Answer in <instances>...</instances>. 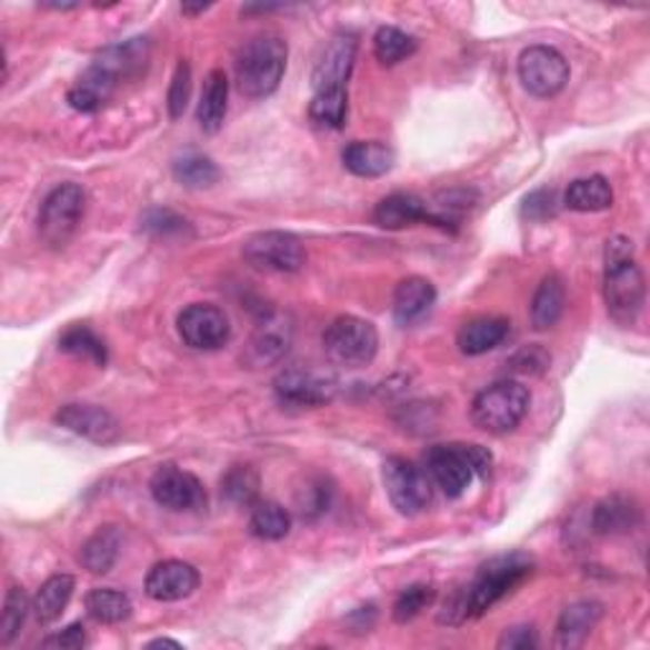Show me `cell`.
I'll return each instance as SVG.
<instances>
[{"label":"cell","instance_id":"obj_1","mask_svg":"<svg viewBox=\"0 0 650 650\" xmlns=\"http://www.w3.org/2000/svg\"><path fill=\"white\" fill-rule=\"evenodd\" d=\"M150 61V43L148 39H130L118 47L104 49L97 53V59L87 67L77 84L69 89L67 102L77 112H97L110 100L114 89L128 79L140 77Z\"/></svg>","mask_w":650,"mask_h":650},{"label":"cell","instance_id":"obj_2","mask_svg":"<svg viewBox=\"0 0 650 650\" xmlns=\"http://www.w3.org/2000/svg\"><path fill=\"white\" fill-rule=\"evenodd\" d=\"M531 572H533L531 557L521 554V551L491 559V562H486L478 569L473 582H470L466 590H460L456 598L444 604L440 622L460 626V622L466 620L486 616L498 600H503L506 594L513 592L523 580H529Z\"/></svg>","mask_w":650,"mask_h":650},{"label":"cell","instance_id":"obj_3","mask_svg":"<svg viewBox=\"0 0 650 650\" xmlns=\"http://www.w3.org/2000/svg\"><path fill=\"white\" fill-rule=\"evenodd\" d=\"M602 292L610 318L620 326H633L646 302V278L628 237H612L604 247Z\"/></svg>","mask_w":650,"mask_h":650},{"label":"cell","instance_id":"obj_4","mask_svg":"<svg viewBox=\"0 0 650 650\" xmlns=\"http://www.w3.org/2000/svg\"><path fill=\"white\" fill-rule=\"evenodd\" d=\"M491 468L493 456L483 444H434L424 456L427 476L448 498H460L476 476H491Z\"/></svg>","mask_w":650,"mask_h":650},{"label":"cell","instance_id":"obj_5","mask_svg":"<svg viewBox=\"0 0 650 650\" xmlns=\"http://www.w3.org/2000/svg\"><path fill=\"white\" fill-rule=\"evenodd\" d=\"M288 69V43L274 33L254 36L237 57V87L249 100H264L280 87Z\"/></svg>","mask_w":650,"mask_h":650},{"label":"cell","instance_id":"obj_6","mask_svg":"<svg viewBox=\"0 0 650 650\" xmlns=\"http://www.w3.org/2000/svg\"><path fill=\"white\" fill-rule=\"evenodd\" d=\"M531 394L521 381L503 379L480 391L473 402V422L488 434H509L523 422L529 412Z\"/></svg>","mask_w":650,"mask_h":650},{"label":"cell","instance_id":"obj_7","mask_svg":"<svg viewBox=\"0 0 650 650\" xmlns=\"http://www.w3.org/2000/svg\"><path fill=\"white\" fill-rule=\"evenodd\" d=\"M323 349L328 359L346 369H363L377 359L379 333L371 320L359 316L336 318L323 333Z\"/></svg>","mask_w":650,"mask_h":650},{"label":"cell","instance_id":"obj_8","mask_svg":"<svg viewBox=\"0 0 650 650\" xmlns=\"http://www.w3.org/2000/svg\"><path fill=\"white\" fill-rule=\"evenodd\" d=\"M87 193L77 183H61L41 203L39 234L53 249L69 244L84 219Z\"/></svg>","mask_w":650,"mask_h":650},{"label":"cell","instance_id":"obj_9","mask_svg":"<svg viewBox=\"0 0 650 650\" xmlns=\"http://www.w3.org/2000/svg\"><path fill=\"white\" fill-rule=\"evenodd\" d=\"M384 486L394 509L402 516H420L432 503V480L427 470L407 458L384 462Z\"/></svg>","mask_w":650,"mask_h":650},{"label":"cell","instance_id":"obj_10","mask_svg":"<svg viewBox=\"0 0 650 650\" xmlns=\"http://www.w3.org/2000/svg\"><path fill=\"white\" fill-rule=\"evenodd\" d=\"M242 254L264 272H298L306 264V247L290 231H260L247 239Z\"/></svg>","mask_w":650,"mask_h":650},{"label":"cell","instance_id":"obj_11","mask_svg":"<svg viewBox=\"0 0 650 650\" xmlns=\"http://www.w3.org/2000/svg\"><path fill=\"white\" fill-rule=\"evenodd\" d=\"M519 79L529 94L549 100L567 87L569 64L557 49L529 47L519 57Z\"/></svg>","mask_w":650,"mask_h":650},{"label":"cell","instance_id":"obj_12","mask_svg":"<svg viewBox=\"0 0 650 650\" xmlns=\"http://www.w3.org/2000/svg\"><path fill=\"white\" fill-rule=\"evenodd\" d=\"M338 391V379L323 369H284L274 379V394L284 407H323Z\"/></svg>","mask_w":650,"mask_h":650},{"label":"cell","instance_id":"obj_13","mask_svg":"<svg viewBox=\"0 0 650 650\" xmlns=\"http://www.w3.org/2000/svg\"><path fill=\"white\" fill-rule=\"evenodd\" d=\"M178 333L196 351H217L229 341L231 326L221 308L211 302H193L178 316Z\"/></svg>","mask_w":650,"mask_h":650},{"label":"cell","instance_id":"obj_14","mask_svg":"<svg viewBox=\"0 0 650 650\" xmlns=\"http://www.w3.org/2000/svg\"><path fill=\"white\" fill-rule=\"evenodd\" d=\"M150 493H153L158 506L178 513L199 511L207 506V491H203L201 480L189 470L171 466V462L160 466L150 478Z\"/></svg>","mask_w":650,"mask_h":650},{"label":"cell","instance_id":"obj_15","mask_svg":"<svg viewBox=\"0 0 650 650\" xmlns=\"http://www.w3.org/2000/svg\"><path fill=\"white\" fill-rule=\"evenodd\" d=\"M356 51H359V41L353 33H336L331 41L326 43L323 53L316 61L313 69V89L316 92H331V89H346Z\"/></svg>","mask_w":650,"mask_h":650},{"label":"cell","instance_id":"obj_16","mask_svg":"<svg viewBox=\"0 0 650 650\" xmlns=\"http://www.w3.org/2000/svg\"><path fill=\"white\" fill-rule=\"evenodd\" d=\"M53 420L64 430L97 444H110L120 438V422L97 404H67L59 409Z\"/></svg>","mask_w":650,"mask_h":650},{"label":"cell","instance_id":"obj_17","mask_svg":"<svg viewBox=\"0 0 650 650\" xmlns=\"http://www.w3.org/2000/svg\"><path fill=\"white\" fill-rule=\"evenodd\" d=\"M199 587V572L189 562L168 559L150 569L146 577V592L156 602H178L191 598Z\"/></svg>","mask_w":650,"mask_h":650},{"label":"cell","instance_id":"obj_18","mask_svg":"<svg viewBox=\"0 0 650 650\" xmlns=\"http://www.w3.org/2000/svg\"><path fill=\"white\" fill-rule=\"evenodd\" d=\"M373 224L389 231L430 224V207L414 193H391L373 209Z\"/></svg>","mask_w":650,"mask_h":650},{"label":"cell","instance_id":"obj_19","mask_svg":"<svg viewBox=\"0 0 650 650\" xmlns=\"http://www.w3.org/2000/svg\"><path fill=\"white\" fill-rule=\"evenodd\" d=\"M434 300H438V290L434 284L424 278H407L397 284L394 290V320L399 326H414L430 313Z\"/></svg>","mask_w":650,"mask_h":650},{"label":"cell","instance_id":"obj_20","mask_svg":"<svg viewBox=\"0 0 650 650\" xmlns=\"http://www.w3.org/2000/svg\"><path fill=\"white\" fill-rule=\"evenodd\" d=\"M640 523V509L633 498L610 496L594 506L592 511V531L600 537H620V533L636 531Z\"/></svg>","mask_w":650,"mask_h":650},{"label":"cell","instance_id":"obj_21","mask_svg":"<svg viewBox=\"0 0 650 650\" xmlns=\"http://www.w3.org/2000/svg\"><path fill=\"white\" fill-rule=\"evenodd\" d=\"M600 620H602L600 602L582 600V602L569 604L557 622V648H564V650L580 648L587 640V636L598 628Z\"/></svg>","mask_w":650,"mask_h":650},{"label":"cell","instance_id":"obj_22","mask_svg":"<svg viewBox=\"0 0 650 650\" xmlns=\"http://www.w3.org/2000/svg\"><path fill=\"white\" fill-rule=\"evenodd\" d=\"M341 160L346 171L359 178H381L394 166V150L377 140H353L343 148Z\"/></svg>","mask_w":650,"mask_h":650},{"label":"cell","instance_id":"obj_23","mask_svg":"<svg viewBox=\"0 0 650 650\" xmlns=\"http://www.w3.org/2000/svg\"><path fill=\"white\" fill-rule=\"evenodd\" d=\"M511 333L506 318H476L468 320L458 333V349L466 356H483L501 346Z\"/></svg>","mask_w":650,"mask_h":650},{"label":"cell","instance_id":"obj_24","mask_svg":"<svg viewBox=\"0 0 650 650\" xmlns=\"http://www.w3.org/2000/svg\"><path fill=\"white\" fill-rule=\"evenodd\" d=\"M227 102H229V79L224 71L213 69L209 71L207 82H203L199 110H196V118H199L203 132L213 136V132L221 130V124H224V118H227Z\"/></svg>","mask_w":650,"mask_h":650},{"label":"cell","instance_id":"obj_25","mask_svg":"<svg viewBox=\"0 0 650 650\" xmlns=\"http://www.w3.org/2000/svg\"><path fill=\"white\" fill-rule=\"evenodd\" d=\"M122 549V531L120 527H102L84 541L79 551V562L92 574H107L114 567Z\"/></svg>","mask_w":650,"mask_h":650},{"label":"cell","instance_id":"obj_26","mask_svg":"<svg viewBox=\"0 0 650 650\" xmlns=\"http://www.w3.org/2000/svg\"><path fill=\"white\" fill-rule=\"evenodd\" d=\"M567 306V292H564V282L559 274H547L541 284L533 292L531 300V326L537 331H549L559 323V318L564 313Z\"/></svg>","mask_w":650,"mask_h":650},{"label":"cell","instance_id":"obj_27","mask_svg":"<svg viewBox=\"0 0 650 650\" xmlns=\"http://www.w3.org/2000/svg\"><path fill=\"white\" fill-rule=\"evenodd\" d=\"M71 594H74V577H69V574L49 577V580L39 587V592H36V598H33L36 620H39L41 626H51V622H57L61 618V612L67 610Z\"/></svg>","mask_w":650,"mask_h":650},{"label":"cell","instance_id":"obj_28","mask_svg":"<svg viewBox=\"0 0 650 650\" xmlns=\"http://www.w3.org/2000/svg\"><path fill=\"white\" fill-rule=\"evenodd\" d=\"M612 201H616V196H612L608 178L602 176L580 178V181L569 183V189L564 193V207L582 213L610 209Z\"/></svg>","mask_w":650,"mask_h":650},{"label":"cell","instance_id":"obj_29","mask_svg":"<svg viewBox=\"0 0 650 650\" xmlns=\"http://www.w3.org/2000/svg\"><path fill=\"white\" fill-rule=\"evenodd\" d=\"M290 349V326H284L280 318H267L254 333L252 346H249V356L257 367L262 363L280 361Z\"/></svg>","mask_w":650,"mask_h":650},{"label":"cell","instance_id":"obj_30","mask_svg":"<svg viewBox=\"0 0 650 650\" xmlns=\"http://www.w3.org/2000/svg\"><path fill=\"white\" fill-rule=\"evenodd\" d=\"M59 349L74 356V359L94 363V367H104L107 363V346L89 326H69L59 338Z\"/></svg>","mask_w":650,"mask_h":650},{"label":"cell","instance_id":"obj_31","mask_svg":"<svg viewBox=\"0 0 650 650\" xmlns=\"http://www.w3.org/2000/svg\"><path fill=\"white\" fill-rule=\"evenodd\" d=\"M290 513L274 501H257L249 516V531L262 541H280L290 533Z\"/></svg>","mask_w":650,"mask_h":650},{"label":"cell","instance_id":"obj_32","mask_svg":"<svg viewBox=\"0 0 650 650\" xmlns=\"http://www.w3.org/2000/svg\"><path fill=\"white\" fill-rule=\"evenodd\" d=\"M173 176L186 189H209L221 178L217 163L209 156L193 153V150L173 160Z\"/></svg>","mask_w":650,"mask_h":650},{"label":"cell","instance_id":"obj_33","mask_svg":"<svg viewBox=\"0 0 650 650\" xmlns=\"http://www.w3.org/2000/svg\"><path fill=\"white\" fill-rule=\"evenodd\" d=\"M84 608L92 620L104 622V626H118V622L130 618L132 602L124 592L104 587V590H92L87 594Z\"/></svg>","mask_w":650,"mask_h":650},{"label":"cell","instance_id":"obj_34","mask_svg":"<svg viewBox=\"0 0 650 650\" xmlns=\"http://www.w3.org/2000/svg\"><path fill=\"white\" fill-rule=\"evenodd\" d=\"M221 496L234 506H254L260 498V473L252 466H234L221 478Z\"/></svg>","mask_w":650,"mask_h":650},{"label":"cell","instance_id":"obj_35","mask_svg":"<svg viewBox=\"0 0 650 650\" xmlns=\"http://www.w3.org/2000/svg\"><path fill=\"white\" fill-rule=\"evenodd\" d=\"M417 51V41L412 36L394 29V26H384L373 36V57H377L384 67H394Z\"/></svg>","mask_w":650,"mask_h":650},{"label":"cell","instance_id":"obj_36","mask_svg":"<svg viewBox=\"0 0 650 650\" xmlns=\"http://www.w3.org/2000/svg\"><path fill=\"white\" fill-rule=\"evenodd\" d=\"M346 114H349V94L346 89H331V92H316L310 102V120L323 128H343Z\"/></svg>","mask_w":650,"mask_h":650},{"label":"cell","instance_id":"obj_37","mask_svg":"<svg viewBox=\"0 0 650 650\" xmlns=\"http://www.w3.org/2000/svg\"><path fill=\"white\" fill-rule=\"evenodd\" d=\"M29 610H33V602H29L21 587H11L3 602V616H0V646H11L21 633Z\"/></svg>","mask_w":650,"mask_h":650},{"label":"cell","instance_id":"obj_38","mask_svg":"<svg viewBox=\"0 0 650 650\" xmlns=\"http://www.w3.org/2000/svg\"><path fill=\"white\" fill-rule=\"evenodd\" d=\"M142 231L153 234L158 239H178V237H191L189 219H183L181 213L171 209H150L142 213L140 219Z\"/></svg>","mask_w":650,"mask_h":650},{"label":"cell","instance_id":"obj_39","mask_svg":"<svg viewBox=\"0 0 650 650\" xmlns=\"http://www.w3.org/2000/svg\"><path fill=\"white\" fill-rule=\"evenodd\" d=\"M331 496L333 488L326 478L318 476L306 480V486L298 488L296 493V503L302 519H318L320 513H326L328 506H331Z\"/></svg>","mask_w":650,"mask_h":650},{"label":"cell","instance_id":"obj_40","mask_svg":"<svg viewBox=\"0 0 650 650\" xmlns=\"http://www.w3.org/2000/svg\"><path fill=\"white\" fill-rule=\"evenodd\" d=\"M434 600V590L430 584H412L407 587V590L399 594L397 602H394V610H391V616H394L397 622H409L420 616L422 610H427Z\"/></svg>","mask_w":650,"mask_h":650},{"label":"cell","instance_id":"obj_41","mask_svg":"<svg viewBox=\"0 0 650 650\" xmlns=\"http://www.w3.org/2000/svg\"><path fill=\"white\" fill-rule=\"evenodd\" d=\"M559 213V196L554 189L531 191L521 203V217L529 221H549Z\"/></svg>","mask_w":650,"mask_h":650},{"label":"cell","instance_id":"obj_42","mask_svg":"<svg viewBox=\"0 0 650 650\" xmlns=\"http://www.w3.org/2000/svg\"><path fill=\"white\" fill-rule=\"evenodd\" d=\"M191 100V67L189 61H178L176 74L171 79V89H168V112L178 120L186 112Z\"/></svg>","mask_w":650,"mask_h":650},{"label":"cell","instance_id":"obj_43","mask_svg":"<svg viewBox=\"0 0 650 650\" xmlns=\"http://www.w3.org/2000/svg\"><path fill=\"white\" fill-rule=\"evenodd\" d=\"M549 367V353L541 349V346H529V349H521L509 361V369L513 373H521V377H539Z\"/></svg>","mask_w":650,"mask_h":650},{"label":"cell","instance_id":"obj_44","mask_svg":"<svg viewBox=\"0 0 650 650\" xmlns=\"http://www.w3.org/2000/svg\"><path fill=\"white\" fill-rule=\"evenodd\" d=\"M43 648H61V650H79L87 646V633H84V626L82 622H74V626H69L61 630V633H53L49 638L41 640Z\"/></svg>","mask_w":650,"mask_h":650},{"label":"cell","instance_id":"obj_45","mask_svg":"<svg viewBox=\"0 0 650 650\" xmlns=\"http://www.w3.org/2000/svg\"><path fill=\"white\" fill-rule=\"evenodd\" d=\"M539 646V638H537V630L531 626H521V628H511L506 630L503 638L498 640V648H509V650H531Z\"/></svg>","mask_w":650,"mask_h":650},{"label":"cell","instance_id":"obj_46","mask_svg":"<svg viewBox=\"0 0 650 650\" xmlns=\"http://www.w3.org/2000/svg\"><path fill=\"white\" fill-rule=\"evenodd\" d=\"M148 648H176V650H181L183 646H181V643H178V640L158 638V640H153V643H148Z\"/></svg>","mask_w":650,"mask_h":650},{"label":"cell","instance_id":"obj_47","mask_svg":"<svg viewBox=\"0 0 650 650\" xmlns=\"http://www.w3.org/2000/svg\"><path fill=\"white\" fill-rule=\"evenodd\" d=\"M209 8H211L209 3H207V6H189V3H186V6L181 8V11H183L186 16H199V13H203V11H209Z\"/></svg>","mask_w":650,"mask_h":650}]
</instances>
